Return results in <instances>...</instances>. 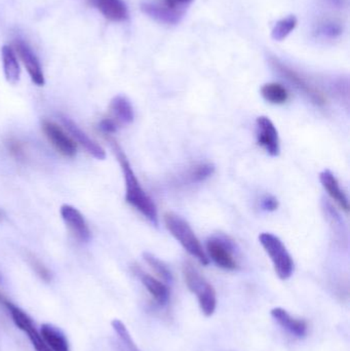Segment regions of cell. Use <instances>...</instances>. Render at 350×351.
I'll list each match as a JSON object with an SVG mask.
<instances>
[{
    "mask_svg": "<svg viewBox=\"0 0 350 351\" xmlns=\"http://www.w3.org/2000/svg\"><path fill=\"white\" fill-rule=\"evenodd\" d=\"M111 145L114 150L115 156L121 167L125 185V200L129 206H133L138 212L141 213L152 224L158 226V208L153 200L148 196L145 190L142 188L139 180L136 177L127 156L123 154L121 148L114 140H110Z\"/></svg>",
    "mask_w": 350,
    "mask_h": 351,
    "instance_id": "cell-1",
    "label": "cell"
},
{
    "mask_svg": "<svg viewBox=\"0 0 350 351\" xmlns=\"http://www.w3.org/2000/svg\"><path fill=\"white\" fill-rule=\"evenodd\" d=\"M164 222L171 234L192 257L199 260L203 265H208L210 263L209 257L205 254L201 241L186 220L175 213L168 212L164 215Z\"/></svg>",
    "mask_w": 350,
    "mask_h": 351,
    "instance_id": "cell-2",
    "label": "cell"
},
{
    "mask_svg": "<svg viewBox=\"0 0 350 351\" xmlns=\"http://www.w3.org/2000/svg\"><path fill=\"white\" fill-rule=\"evenodd\" d=\"M195 0H150L141 3V10L149 18L166 25L182 21Z\"/></svg>",
    "mask_w": 350,
    "mask_h": 351,
    "instance_id": "cell-3",
    "label": "cell"
},
{
    "mask_svg": "<svg viewBox=\"0 0 350 351\" xmlns=\"http://www.w3.org/2000/svg\"><path fill=\"white\" fill-rule=\"evenodd\" d=\"M183 274L189 290L197 295L199 307L205 317H212L217 306L215 289L205 280L203 276H201L190 262H186L183 266Z\"/></svg>",
    "mask_w": 350,
    "mask_h": 351,
    "instance_id": "cell-4",
    "label": "cell"
},
{
    "mask_svg": "<svg viewBox=\"0 0 350 351\" xmlns=\"http://www.w3.org/2000/svg\"><path fill=\"white\" fill-rule=\"evenodd\" d=\"M271 64L273 69L287 80L290 84H293L299 92H301L308 100L312 101L316 106H325L328 103V98L321 88L314 86L305 76L296 71L293 68L284 64L277 58H271Z\"/></svg>",
    "mask_w": 350,
    "mask_h": 351,
    "instance_id": "cell-5",
    "label": "cell"
},
{
    "mask_svg": "<svg viewBox=\"0 0 350 351\" xmlns=\"http://www.w3.org/2000/svg\"><path fill=\"white\" fill-rule=\"evenodd\" d=\"M259 241L271 257L277 276L283 280L291 278L294 272V261L283 241L268 232L261 233Z\"/></svg>",
    "mask_w": 350,
    "mask_h": 351,
    "instance_id": "cell-6",
    "label": "cell"
},
{
    "mask_svg": "<svg viewBox=\"0 0 350 351\" xmlns=\"http://www.w3.org/2000/svg\"><path fill=\"white\" fill-rule=\"evenodd\" d=\"M41 129L49 143L60 154L69 158L76 156L77 146L75 141L57 123L45 119L41 123Z\"/></svg>",
    "mask_w": 350,
    "mask_h": 351,
    "instance_id": "cell-7",
    "label": "cell"
},
{
    "mask_svg": "<svg viewBox=\"0 0 350 351\" xmlns=\"http://www.w3.org/2000/svg\"><path fill=\"white\" fill-rule=\"evenodd\" d=\"M6 308L10 311L14 325H16L21 331L27 334L35 350L53 351L47 346L45 340L41 337L40 332L37 331L32 319H31V317H29L24 311H22L20 307L16 306V305H14L12 302H10V304L6 306Z\"/></svg>",
    "mask_w": 350,
    "mask_h": 351,
    "instance_id": "cell-8",
    "label": "cell"
},
{
    "mask_svg": "<svg viewBox=\"0 0 350 351\" xmlns=\"http://www.w3.org/2000/svg\"><path fill=\"white\" fill-rule=\"evenodd\" d=\"M14 49L16 56H18L22 63L24 64L29 76L33 84L38 86H43L45 84V74L41 68L40 62L35 55L28 43H25L23 39H16L14 41Z\"/></svg>",
    "mask_w": 350,
    "mask_h": 351,
    "instance_id": "cell-9",
    "label": "cell"
},
{
    "mask_svg": "<svg viewBox=\"0 0 350 351\" xmlns=\"http://www.w3.org/2000/svg\"><path fill=\"white\" fill-rule=\"evenodd\" d=\"M257 142L271 156H279V132L267 117H260L256 121Z\"/></svg>",
    "mask_w": 350,
    "mask_h": 351,
    "instance_id": "cell-10",
    "label": "cell"
},
{
    "mask_svg": "<svg viewBox=\"0 0 350 351\" xmlns=\"http://www.w3.org/2000/svg\"><path fill=\"white\" fill-rule=\"evenodd\" d=\"M207 250L216 265L226 270L238 269V262L232 254L230 241L220 237H212L207 241Z\"/></svg>",
    "mask_w": 350,
    "mask_h": 351,
    "instance_id": "cell-11",
    "label": "cell"
},
{
    "mask_svg": "<svg viewBox=\"0 0 350 351\" xmlns=\"http://www.w3.org/2000/svg\"><path fill=\"white\" fill-rule=\"evenodd\" d=\"M60 214L68 228L71 230L78 241H82V243H88L90 241V237H92L90 227L77 208L70 206V204H64L61 206Z\"/></svg>",
    "mask_w": 350,
    "mask_h": 351,
    "instance_id": "cell-12",
    "label": "cell"
},
{
    "mask_svg": "<svg viewBox=\"0 0 350 351\" xmlns=\"http://www.w3.org/2000/svg\"><path fill=\"white\" fill-rule=\"evenodd\" d=\"M86 2L110 22L123 23L129 20V10L123 0H86Z\"/></svg>",
    "mask_w": 350,
    "mask_h": 351,
    "instance_id": "cell-13",
    "label": "cell"
},
{
    "mask_svg": "<svg viewBox=\"0 0 350 351\" xmlns=\"http://www.w3.org/2000/svg\"><path fill=\"white\" fill-rule=\"evenodd\" d=\"M62 121H63L67 131L71 134L72 139L77 142L88 154L100 160H104L106 158L105 150L99 144H97L96 142L92 141L82 130L79 129V127H77V125L74 121L64 117H62Z\"/></svg>",
    "mask_w": 350,
    "mask_h": 351,
    "instance_id": "cell-14",
    "label": "cell"
},
{
    "mask_svg": "<svg viewBox=\"0 0 350 351\" xmlns=\"http://www.w3.org/2000/svg\"><path fill=\"white\" fill-rule=\"evenodd\" d=\"M134 270H135V274L139 276L146 290L149 292L152 298L155 300V302L160 305V306L166 305L168 303V299H170V290H168V286L164 282L156 280L155 278L150 276V274H146L141 268L137 267V266H136Z\"/></svg>",
    "mask_w": 350,
    "mask_h": 351,
    "instance_id": "cell-15",
    "label": "cell"
},
{
    "mask_svg": "<svg viewBox=\"0 0 350 351\" xmlns=\"http://www.w3.org/2000/svg\"><path fill=\"white\" fill-rule=\"evenodd\" d=\"M320 181L330 197L338 204L339 208L345 213H349V202L347 194L341 189L340 184L330 170L323 171L320 174Z\"/></svg>",
    "mask_w": 350,
    "mask_h": 351,
    "instance_id": "cell-16",
    "label": "cell"
},
{
    "mask_svg": "<svg viewBox=\"0 0 350 351\" xmlns=\"http://www.w3.org/2000/svg\"><path fill=\"white\" fill-rule=\"evenodd\" d=\"M271 317L288 332L297 338H304L308 334V324L303 319H295L286 309L277 307L271 311Z\"/></svg>",
    "mask_w": 350,
    "mask_h": 351,
    "instance_id": "cell-17",
    "label": "cell"
},
{
    "mask_svg": "<svg viewBox=\"0 0 350 351\" xmlns=\"http://www.w3.org/2000/svg\"><path fill=\"white\" fill-rule=\"evenodd\" d=\"M110 112L111 117L116 121L119 125H129L135 119V113L131 102L129 99L121 95L114 97L111 101Z\"/></svg>",
    "mask_w": 350,
    "mask_h": 351,
    "instance_id": "cell-18",
    "label": "cell"
},
{
    "mask_svg": "<svg viewBox=\"0 0 350 351\" xmlns=\"http://www.w3.org/2000/svg\"><path fill=\"white\" fill-rule=\"evenodd\" d=\"M1 59L5 80L10 84H18L20 80L21 69L14 47L3 45L1 49Z\"/></svg>",
    "mask_w": 350,
    "mask_h": 351,
    "instance_id": "cell-19",
    "label": "cell"
},
{
    "mask_svg": "<svg viewBox=\"0 0 350 351\" xmlns=\"http://www.w3.org/2000/svg\"><path fill=\"white\" fill-rule=\"evenodd\" d=\"M39 332L41 337L51 350L70 351L69 342L59 328L51 324H43Z\"/></svg>",
    "mask_w": 350,
    "mask_h": 351,
    "instance_id": "cell-20",
    "label": "cell"
},
{
    "mask_svg": "<svg viewBox=\"0 0 350 351\" xmlns=\"http://www.w3.org/2000/svg\"><path fill=\"white\" fill-rule=\"evenodd\" d=\"M261 95L265 101L275 105L285 104L289 100L287 88L277 82L264 84L261 88Z\"/></svg>",
    "mask_w": 350,
    "mask_h": 351,
    "instance_id": "cell-21",
    "label": "cell"
},
{
    "mask_svg": "<svg viewBox=\"0 0 350 351\" xmlns=\"http://www.w3.org/2000/svg\"><path fill=\"white\" fill-rule=\"evenodd\" d=\"M323 210H324L325 217L328 221L330 226L332 227L333 232L336 234L337 239H339L340 243H343L347 237L345 232V224H343L342 219L338 214L335 208L329 202H323Z\"/></svg>",
    "mask_w": 350,
    "mask_h": 351,
    "instance_id": "cell-22",
    "label": "cell"
},
{
    "mask_svg": "<svg viewBox=\"0 0 350 351\" xmlns=\"http://www.w3.org/2000/svg\"><path fill=\"white\" fill-rule=\"evenodd\" d=\"M342 32V25L334 19H323L316 24V33L323 38L335 39L340 36Z\"/></svg>",
    "mask_w": 350,
    "mask_h": 351,
    "instance_id": "cell-23",
    "label": "cell"
},
{
    "mask_svg": "<svg viewBox=\"0 0 350 351\" xmlns=\"http://www.w3.org/2000/svg\"><path fill=\"white\" fill-rule=\"evenodd\" d=\"M215 173V166L211 162H199L187 171L185 178L190 183H201Z\"/></svg>",
    "mask_w": 350,
    "mask_h": 351,
    "instance_id": "cell-24",
    "label": "cell"
},
{
    "mask_svg": "<svg viewBox=\"0 0 350 351\" xmlns=\"http://www.w3.org/2000/svg\"><path fill=\"white\" fill-rule=\"evenodd\" d=\"M297 24L298 21L295 16H289L287 18L282 19L273 27V31H271V37L273 40L283 41L293 32Z\"/></svg>",
    "mask_w": 350,
    "mask_h": 351,
    "instance_id": "cell-25",
    "label": "cell"
},
{
    "mask_svg": "<svg viewBox=\"0 0 350 351\" xmlns=\"http://www.w3.org/2000/svg\"><path fill=\"white\" fill-rule=\"evenodd\" d=\"M144 260L147 262L148 265L154 270L156 274L164 280L166 284H172L173 274L170 268L168 267L166 263L158 259L155 256L150 253L143 254Z\"/></svg>",
    "mask_w": 350,
    "mask_h": 351,
    "instance_id": "cell-26",
    "label": "cell"
},
{
    "mask_svg": "<svg viewBox=\"0 0 350 351\" xmlns=\"http://www.w3.org/2000/svg\"><path fill=\"white\" fill-rule=\"evenodd\" d=\"M111 325H112L113 330H114L115 333L117 334L119 340H121L123 351H140L138 350L134 340L132 339L131 334L129 333L127 327H125L123 322L119 321V319H114L111 323Z\"/></svg>",
    "mask_w": 350,
    "mask_h": 351,
    "instance_id": "cell-27",
    "label": "cell"
},
{
    "mask_svg": "<svg viewBox=\"0 0 350 351\" xmlns=\"http://www.w3.org/2000/svg\"><path fill=\"white\" fill-rule=\"evenodd\" d=\"M27 259H28L29 264H30L32 269L34 270L35 274H36L41 280L47 282H51V272L49 271V268H47L40 260L37 259V258L33 255H28Z\"/></svg>",
    "mask_w": 350,
    "mask_h": 351,
    "instance_id": "cell-28",
    "label": "cell"
},
{
    "mask_svg": "<svg viewBox=\"0 0 350 351\" xmlns=\"http://www.w3.org/2000/svg\"><path fill=\"white\" fill-rule=\"evenodd\" d=\"M5 145L6 149L12 158H16V160H20V162L25 160L26 152H25L24 145L18 140L10 139L6 142Z\"/></svg>",
    "mask_w": 350,
    "mask_h": 351,
    "instance_id": "cell-29",
    "label": "cell"
},
{
    "mask_svg": "<svg viewBox=\"0 0 350 351\" xmlns=\"http://www.w3.org/2000/svg\"><path fill=\"white\" fill-rule=\"evenodd\" d=\"M121 125L112 117H105L99 123V129L105 135H112L115 134Z\"/></svg>",
    "mask_w": 350,
    "mask_h": 351,
    "instance_id": "cell-30",
    "label": "cell"
},
{
    "mask_svg": "<svg viewBox=\"0 0 350 351\" xmlns=\"http://www.w3.org/2000/svg\"><path fill=\"white\" fill-rule=\"evenodd\" d=\"M261 208L262 210H267V212H273L279 208V200L273 195H265L264 197L261 199L260 202Z\"/></svg>",
    "mask_w": 350,
    "mask_h": 351,
    "instance_id": "cell-31",
    "label": "cell"
},
{
    "mask_svg": "<svg viewBox=\"0 0 350 351\" xmlns=\"http://www.w3.org/2000/svg\"><path fill=\"white\" fill-rule=\"evenodd\" d=\"M325 1L335 8H343L347 4V0H325Z\"/></svg>",
    "mask_w": 350,
    "mask_h": 351,
    "instance_id": "cell-32",
    "label": "cell"
},
{
    "mask_svg": "<svg viewBox=\"0 0 350 351\" xmlns=\"http://www.w3.org/2000/svg\"><path fill=\"white\" fill-rule=\"evenodd\" d=\"M10 302H12V301H10V299H8V297H6L5 295L0 291V305L6 307Z\"/></svg>",
    "mask_w": 350,
    "mask_h": 351,
    "instance_id": "cell-33",
    "label": "cell"
},
{
    "mask_svg": "<svg viewBox=\"0 0 350 351\" xmlns=\"http://www.w3.org/2000/svg\"><path fill=\"white\" fill-rule=\"evenodd\" d=\"M1 218H2V214H1V213H0V220H1Z\"/></svg>",
    "mask_w": 350,
    "mask_h": 351,
    "instance_id": "cell-34",
    "label": "cell"
}]
</instances>
